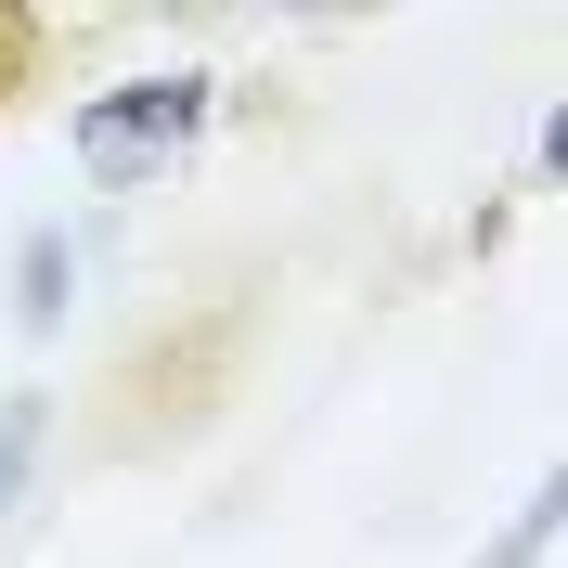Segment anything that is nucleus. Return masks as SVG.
<instances>
[{"mask_svg":"<svg viewBox=\"0 0 568 568\" xmlns=\"http://www.w3.org/2000/svg\"><path fill=\"white\" fill-rule=\"evenodd\" d=\"M194 130H207V78L194 65L181 78H130V91H91V104H78V169L130 194V181H155Z\"/></svg>","mask_w":568,"mask_h":568,"instance_id":"f257e3e1","label":"nucleus"},{"mask_svg":"<svg viewBox=\"0 0 568 568\" xmlns=\"http://www.w3.org/2000/svg\"><path fill=\"white\" fill-rule=\"evenodd\" d=\"M65 284H78L65 233H27V297H13V323H27V336H52V323H65Z\"/></svg>","mask_w":568,"mask_h":568,"instance_id":"f03ea898","label":"nucleus"},{"mask_svg":"<svg viewBox=\"0 0 568 568\" xmlns=\"http://www.w3.org/2000/svg\"><path fill=\"white\" fill-rule=\"evenodd\" d=\"M542 542H556V491L517 504V530H504V556H491V568H542Z\"/></svg>","mask_w":568,"mask_h":568,"instance_id":"7ed1b4c3","label":"nucleus"},{"mask_svg":"<svg viewBox=\"0 0 568 568\" xmlns=\"http://www.w3.org/2000/svg\"><path fill=\"white\" fill-rule=\"evenodd\" d=\"M27 453H39V400H13V414H0V504L27 491Z\"/></svg>","mask_w":568,"mask_h":568,"instance_id":"20e7f679","label":"nucleus"}]
</instances>
